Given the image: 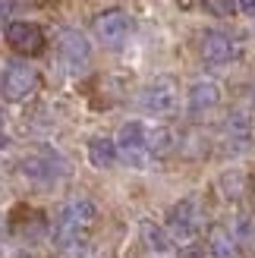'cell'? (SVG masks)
<instances>
[{
  "label": "cell",
  "instance_id": "6",
  "mask_svg": "<svg viewBox=\"0 0 255 258\" xmlns=\"http://www.w3.org/2000/svg\"><path fill=\"white\" fill-rule=\"evenodd\" d=\"M19 167H22V173L29 179H35V183H50V179H57V176H63L70 170V164L63 161L54 148H47V145L38 148L32 158H25Z\"/></svg>",
  "mask_w": 255,
  "mask_h": 258
},
{
  "label": "cell",
  "instance_id": "5",
  "mask_svg": "<svg viewBox=\"0 0 255 258\" xmlns=\"http://www.w3.org/2000/svg\"><path fill=\"white\" fill-rule=\"evenodd\" d=\"M95 35L107 47H123L133 35V19L123 10H104L95 16Z\"/></svg>",
  "mask_w": 255,
  "mask_h": 258
},
{
  "label": "cell",
  "instance_id": "8",
  "mask_svg": "<svg viewBox=\"0 0 255 258\" xmlns=\"http://www.w3.org/2000/svg\"><path fill=\"white\" fill-rule=\"evenodd\" d=\"M95 221H98V208H95V202H92V199H85V196H79V199H73V202L63 205L57 227H63V230H76V233H85V230L92 227Z\"/></svg>",
  "mask_w": 255,
  "mask_h": 258
},
{
  "label": "cell",
  "instance_id": "10",
  "mask_svg": "<svg viewBox=\"0 0 255 258\" xmlns=\"http://www.w3.org/2000/svg\"><path fill=\"white\" fill-rule=\"evenodd\" d=\"M218 101H221V88L214 82L202 79V82L189 85V110H193V113H205L211 107H218Z\"/></svg>",
  "mask_w": 255,
  "mask_h": 258
},
{
  "label": "cell",
  "instance_id": "21",
  "mask_svg": "<svg viewBox=\"0 0 255 258\" xmlns=\"http://www.w3.org/2000/svg\"><path fill=\"white\" fill-rule=\"evenodd\" d=\"M7 145H10V139H7V136H4V133H0V151H4V148H7Z\"/></svg>",
  "mask_w": 255,
  "mask_h": 258
},
{
  "label": "cell",
  "instance_id": "17",
  "mask_svg": "<svg viewBox=\"0 0 255 258\" xmlns=\"http://www.w3.org/2000/svg\"><path fill=\"white\" fill-rule=\"evenodd\" d=\"M227 129H230V136L246 139V136L252 133V120L246 117V113H230V120H227Z\"/></svg>",
  "mask_w": 255,
  "mask_h": 258
},
{
  "label": "cell",
  "instance_id": "7",
  "mask_svg": "<svg viewBox=\"0 0 255 258\" xmlns=\"http://www.w3.org/2000/svg\"><path fill=\"white\" fill-rule=\"evenodd\" d=\"M199 54H202L205 63H211V67H227V63L236 57V44H233V38L227 32L208 29L199 38Z\"/></svg>",
  "mask_w": 255,
  "mask_h": 258
},
{
  "label": "cell",
  "instance_id": "23",
  "mask_svg": "<svg viewBox=\"0 0 255 258\" xmlns=\"http://www.w3.org/2000/svg\"><path fill=\"white\" fill-rule=\"evenodd\" d=\"M252 186H255V179H252Z\"/></svg>",
  "mask_w": 255,
  "mask_h": 258
},
{
  "label": "cell",
  "instance_id": "13",
  "mask_svg": "<svg viewBox=\"0 0 255 258\" xmlns=\"http://www.w3.org/2000/svg\"><path fill=\"white\" fill-rule=\"evenodd\" d=\"M145 136H148L145 123H139V120H130V123H123V126H120V133H117V148H120V151L145 148Z\"/></svg>",
  "mask_w": 255,
  "mask_h": 258
},
{
  "label": "cell",
  "instance_id": "15",
  "mask_svg": "<svg viewBox=\"0 0 255 258\" xmlns=\"http://www.w3.org/2000/svg\"><path fill=\"white\" fill-rule=\"evenodd\" d=\"M173 133L170 129H155V133H148L145 136V148L148 154H155V158H164V154H170L173 151Z\"/></svg>",
  "mask_w": 255,
  "mask_h": 258
},
{
  "label": "cell",
  "instance_id": "11",
  "mask_svg": "<svg viewBox=\"0 0 255 258\" xmlns=\"http://www.w3.org/2000/svg\"><path fill=\"white\" fill-rule=\"evenodd\" d=\"M88 161L92 167L98 170H110L113 164H117V142H110L107 136H98L88 142Z\"/></svg>",
  "mask_w": 255,
  "mask_h": 258
},
{
  "label": "cell",
  "instance_id": "20",
  "mask_svg": "<svg viewBox=\"0 0 255 258\" xmlns=\"http://www.w3.org/2000/svg\"><path fill=\"white\" fill-rule=\"evenodd\" d=\"M183 258H205V252H186Z\"/></svg>",
  "mask_w": 255,
  "mask_h": 258
},
{
  "label": "cell",
  "instance_id": "9",
  "mask_svg": "<svg viewBox=\"0 0 255 258\" xmlns=\"http://www.w3.org/2000/svg\"><path fill=\"white\" fill-rule=\"evenodd\" d=\"M167 224H170L173 233L193 236L196 227H199V205H196V199H180V202H176L173 208L167 211Z\"/></svg>",
  "mask_w": 255,
  "mask_h": 258
},
{
  "label": "cell",
  "instance_id": "22",
  "mask_svg": "<svg viewBox=\"0 0 255 258\" xmlns=\"http://www.w3.org/2000/svg\"><path fill=\"white\" fill-rule=\"evenodd\" d=\"M16 258H32V255H16Z\"/></svg>",
  "mask_w": 255,
  "mask_h": 258
},
{
  "label": "cell",
  "instance_id": "19",
  "mask_svg": "<svg viewBox=\"0 0 255 258\" xmlns=\"http://www.w3.org/2000/svg\"><path fill=\"white\" fill-rule=\"evenodd\" d=\"M176 7H180V10H193L196 0H176Z\"/></svg>",
  "mask_w": 255,
  "mask_h": 258
},
{
  "label": "cell",
  "instance_id": "3",
  "mask_svg": "<svg viewBox=\"0 0 255 258\" xmlns=\"http://www.w3.org/2000/svg\"><path fill=\"white\" fill-rule=\"evenodd\" d=\"M57 50H60V63L70 73H82L88 67V60H92V44L76 29H60L57 32Z\"/></svg>",
  "mask_w": 255,
  "mask_h": 258
},
{
  "label": "cell",
  "instance_id": "16",
  "mask_svg": "<svg viewBox=\"0 0 255 258\" xmlns=\"http://www.w3.org/2000/svg\"><path fill=\"white\" fill-rule=\"evenodd\" d=\"M202 7H205L211 16H233V13H239V7H236V0H202Z\"/></svg>",
  "mask_w": 255,
  "mask_h": 258
},
{
  "label": "cell",
  "instance_id": "2",
  "mask_svg": "<svg viewBox=\"0 0 255 258\" xmlns=\"http://www.w3.org/2000/svg\"><path fill=\"white\" fill-rule=\"evenodd\" d=\"M4 38H7V47L19 57H38V54H44V47H47V35H44L41 25L22 22V19L7 25Z\"/></svg>",
  "mask_w": 255,
  "mask_h": 258
},
{
  "label": "cell",
  "instance_id": "1",
  "mask_svg": "<svg viewBox=\"0 0 255 258\" xmlns=\"http://www.w3.org/2000/svg\"><path fill=\"white\" fill-rule=\"evenodd\" d=\"M38 70L29 67L25 60H10L4 73H0V95H4V101H10V104H19V101H25L29 95H35L38 88Z\"/></svg>",
  "mask_w": 255,
  "mask_h": 258
},
{
  "label": "cell",
  "instance_id": "24",
  "mask_svg": "<svg viewBox=\"0 0 255 258\" xmlns=\"http://www.w3.org/2000/svg\"><path fill=\"white\" fill-rule=\"evenodd\" d=\"M252 101H255V98H252Z\"/></svg>",
  "mask_w": 255,
  "mask_h": 258
},
{
  "label": "cell",
  "instance_id": "18",
  "mask_svg": "<svg viewBox=\"0 0 255 258\" xmlns=\"http://www.w3.org/2000/svg\"><path fill=\"white\" fill-rule=\"evenodd\" d=\"M236 7L243 16H255V0H236Z\"/></svg>",
  "mask_w": 255,
  "mask_h": 258
},
{
  "label": "cell",
  "instance_id": "12",
  "mask_svg": "<svg viewBox=\"0 0 255 258\" xmlns=\"http://www.w3.org/2000/svg\"><path fill=\"white\" fill-rule=\"evenodd\" d=\"M208 252L214 258H236L239 249H236V239L230 236L227 227H211L208 230Z\"/></svg>",
  "mask_w": 255,
  "mask_h": 258
},
{
  "label": "cell",
  "instance_id": "14",
  "mask_svg": "<svg viewBox=\"0 0 255 258\" xmlns=\"http://www.w3.org/2000/svg\"><path fill=\"white\" fill-rule=\"evenodd\" d=\"M142 239H145V246L148 249H155V252H170L173 249V239H170V233L164 230L158 221H142Z\"/></svg>",
  "mask_w": 255,
  "mask_h": 258
},
{
  "label": "cell",
  "instance_id": "4",
  "mask_svg": "<svg viewBox=\"0 0 255 258\" xmlns=\"http://www.w3.org/2000/svg\"><path fill=\"white\" fill-rule=\"evenodd\" d=\"M139 104H142L145 113L151 117H164V113H170L176 107V82L170 76H158V79H151L142 95H139Z\"/></svg>",
  "mask_w": 255,
  "mask_h": 258
}]
</instances>
